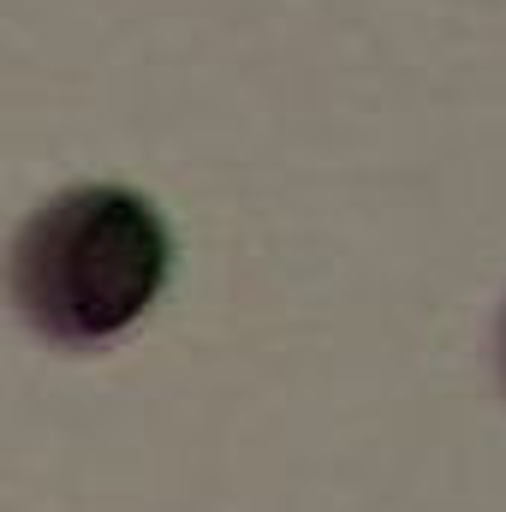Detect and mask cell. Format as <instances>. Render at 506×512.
Instances as JSON below:
<instances>
[{
	"instance_id": "6da1fadb",
	"label": "cell",
	"mask_w": 506,
	"mask_h": 512,
	"mask_svg": "<svg viewBox=\"0 0 506 512\" xmlns=\"http://www.w3.org/2000/svg\"><path fill=\"white\" fill-rule=\"evenodd\" d=\"M173 268L167 221L126 185L54 191L12 239V298L24 322L72 352L120 340L161 298Z\"/></svg>"
},
{
	"instance_id": "7a4b0ae2",
	"label": "cell",
	"mask_w": 506,
	"mask_h": 512,
	"mask_svg": "<svg viewBox=\"0 0 506 512\" xmlns=\"http://www.w3.org/2000/svg\"><path fill=\"white\" fill-rule=\"evenodd\" d=\"M501 370H506V316H501Z\"/></svg>"
}]
</instances>
